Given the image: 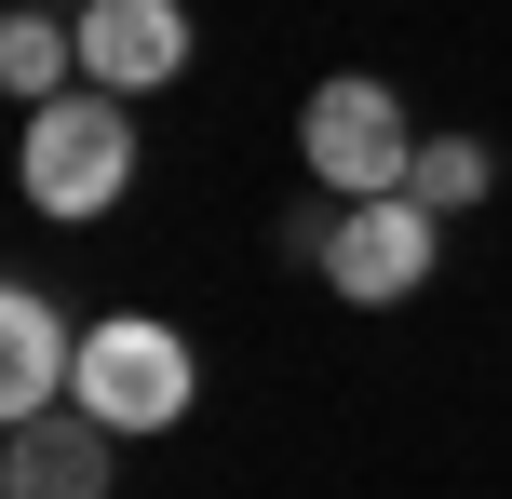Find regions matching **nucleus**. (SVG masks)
<instances>
[{
  "label": "nucleus",
  "mask_w": 512,
  "mask_h": 499,
  "mask_svg": "<svg viewBox=\"0 0 512 499\" xmlns=\"http://www.w3.org/2000/svg\"><path fill=\"white\" fill-rule=\"evenodd\" d=\"M68 405L81 419H108L135 446V432H176L189 405H203V351H189V324H162V311H108V324H81V378H68Z\"/></svg>",
  "instance_id": "f03ea898"
},
{
  "label": "nucleus",
  "mask_w": 512,
  "mask_h": 499,
  "mask_svg": "<svg viewBox=\"0 0 512 499\" xmlns=\"http://www.w3.org/2000/svg\"><path fill=\"white\" fill-rule=\"evenodd\" d=\"M432 257H445V216L418 203V189H378V203H337V230H324V284L351 297V311H405L418 284H432Z\"/></svg>",
  "instance_id": "20e7f679"
},
{
  "label": "nucleus",
  "mask_w": 512,
  "mask_h": 499,
  "mask_svg": "<svg viewBox=\"0 0 512 499\" xmlns=\"http://www.w3.org/2000/svg\"><path fill=\"white\" fill-rule=\"evenodd\" d=\"M0 81H14L27 108H41V95H68V81H81V27H68V14H41V0H27V14L0 27Z\"/></svg>",
  "instance_id": "6e6552de"
},
{
  "label": "nucleus",
  "mask_w": 512,
  "mask_h": 499,
  "mask_svg": "<svg viewBox=\"0 0 512 499\" xmlns=\"http://www.w3.org/2000/svg\"><path fill=\"white\" fill-rule=\"evenodd\" d=\"M108 473H122V432L81 405L0 419V499H108Z\"/></svg>",
  "instance_id": "423d86ee"
},
{
  "label": "nucleus",
  "mask_w": 512,
  "mask_h": 499,
  "mask_svg": "<svg viewBox=\"0 0 512 499\" xmlns=\"http://www.w3.org/2000/svg\"><path fill=\"white\" fill-rule=\"evenodd\" d=\"M14 189H27V216H54V230H95V216L135 189V95H95V81L41 95L27 108V149H14Z\"/></svg>",
  "instance_id": "f257e3e1"
},
{
  "label": "nucleus",
  "mask_w": 512,
  "mask_h": 499,
  "mask_svg": "<svg viewBox=\"0 0 512 499\" xmlns=\"http://www.w3.org/2000/svg\"><path fill=\"white\" fill-rule=\"evenodd\" d=\"M81 81L95 95H162L189 81V0H81Z\"/></svg>",
  "instance_id": "39448f33"
},
{
  "label": "nucleus",
  "mask_w": 512,
  "mask_h": 499,
  "mask_svg": "<svg viewBox=\"0 0 512 499\" xmlns=\"http://www.w3.org/2000/svg\"><path fill=\"white\" fill-rule=\"evenodd\" d=\"M68 378H81V324L54 311L41 284H0V419L68 405Z\"/></svg>",
  "instance_id": "0eeeda50"
},
{
  "label": "nucleus",
  "mask_w": 512,
  "mask_h": 499,
  "mask_svg": "<svg viewBox=\"0 0 512 499\" xmlns=\"http://www.w3.org/2000/svg\"><path fill=\"white\" fill-rule=\"evenodd\" d=\"M405 189H418V203H432V216H472V203H486V189H499V162H486V135H418Z\"/></svg>",
  "instance_id": "1a4fd4ad"
},
{
  "label": "nucleus",
  "mask_w": 512,
  "mask_h": 499,
  "mask_svg": "<svg viewBox=\"0 0 512 499\" xmlns=\"http://www.w3.org/2000/svg\"><path fill=\"white\" fill-rule=\"evenodd\" d=\"M297 162H310L324 203H378L418 162V108L391 95L378 68H337V81H310V108H297Z\"/></svg>",
  "instance_id": "7ed1b4c3"
}]
</instances>
